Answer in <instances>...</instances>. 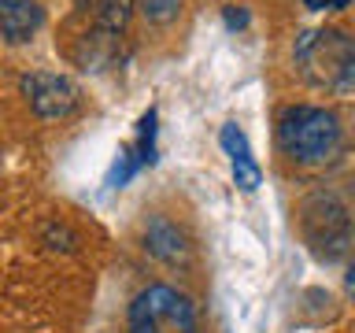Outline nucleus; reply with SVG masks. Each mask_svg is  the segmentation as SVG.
<instances>
[{
  "label": "nucleus",
  "mask_w": 355,
  "mask_h": 333,
  "mask_svg": "<svg viewBox=\"0 0 355 333\" xmlns=\"http://www.w3.org/2000/svg\"><path fill=\"white\" fill-rule=\"evenodd\" d=\"M41 26L37 0H0V33L8 41H26Z\"/></svg>",
  "instance_id": "nucleus-7"
},
{
  "label": "nucleus",
  "mask_w": 355,
  "mask_h": 333,
  "mask_svg": "<svg viewBox=\"0 0 355 333\" xmlns=\"http://www.w3.org/2000/svg\"><path fill=\"white\" fill-rule=\"evenodd\" d=\"M141 11L152 22H171L182 11V0H141Z\"/></svg>",
  "instance_id": "nucleus-10"
},
{
  "label": "nucleus",
  "mask_w": 355,
  "mask_h": 333,
  "mask_svg": "<svg viewBox=\"0 0 355 333\" xmlns=\"http://www.w3.org/2000/svg\"><path fill=\"white\" fill-rule=\"evenodd\" d=\"M22 93H26L30 108L37 111L41 119H63L78 108V85L63 74L52 71H33L22 78Z\"/></svg>",
  "instance_id": "nucleus-5"
},
{
  "label": "nucleus",
  "mask_w": 355,
  "mask_h": 333,
  "mask_svg": "<svg viewBox=\"0 0 355 333\" xmlns=\"http://www.w3.org/2000/svg\"><path fill=\"white\" fill-rule=\"evenodd\" d=\"M130 333H196V307L174 285H148L130 304Z\"/></svg>",
  "instance_id": "nucleus-3"
},
{
  "label": "nucleus",
  "mask_w": 355,
  "mask_h": 333,
  "mask_svg": "<svg viewBox=\"0 0 355 333\" xmlns=\"http://www.w3.org/2000/svg\"><path fill=\"white\" fill-rule=\"evenodd\" d=\"M218 141H222V148H226L230 155V166H233V182H237L244 193H255L263 182V171H259V163H255V155L248 148V137H244V130L237 126V122H226L218 133Z\"/></svg>",
  "instance_id": "nucleus-6"
},
{
  "label": "nucleus",
  "mask_w": 355,
  "mask_h": 333,
  "mask_svg": "<svg viewBox=\"0 0 355 333\" xmlns=\"http://www.w3.org/2000/svg\"><path fill=\"white\" fill-rule=\"evenodd\" d=\"M133 15V0H100L96 8V26L104 37H119Z\"/></svg>",
  "instance_id": "nucleus-9"
},
{
  "label": "nucleus",
  "mask_w": 355,
  "mask_h": 333,
  "mask_svg": "<svg viewBox=\"0 0 355 333\" xmlns=\"http://www.w3.org/2000/svg\"><path fill=\"white\" fill-rule=\"evenodd\" d=\"M144 248H148L155 259L163 263H185L189 255V244H185V233L166 219H155L148 230H144Z\"/></svg>",
  "instance_id": "nucleus-8"
},
{
  "label": "nucleus",
  "mask_w": 355,
  "mask_h": 333,
  "mask_svg": "<svg viewBox=\"0 0 355 333\" xmlns=\"http://www.w3.org/2000/svg\"><path fill=\"white\" fill-rule=\"evenodd\" d=\"M277 141H282L288 160L304 166L326 163L340 152V119L329 108L293 104L277 119Z\"/></svg>",
  "instance_id": "nucleus-1"
},
{
  "label": "nucleus",
  "mask_w": 355,
  "mask_h": 333,
  "mask_svg": "<svg viewBox=\"0 0 355 333\" xmlns=\"http://www.w3.org/2000/svg\"><path fill=\"white\" fill-rule=\"evenodd\" d=\"M307 8H315V11H322V8H348V0H307Z\"/></svg>",
  "instance_id": "nucleus-11"
},
{
  "label": "nucleus",
  "mask_w": 355,
  "mask_h": 333,
  "mask_svg": "<svg viewBox=\"0 0 355 333\" xmlns=\"http://www.w3.org/2000/svg\"><path fill=\"white\" fill-rule=\"evenodd\" d=\"M296 67L311 85L348 93L355 78V44L344 30H307L296 41Z\"/></svg>",
  "instance_id": "nucleus-2"
},
{
  "label": "nucleus",
  "mask_w": 355,
  "mask_h": 333,
  "mask_svg": "<svg viewBox=\"0 0 355 333\" xmlns=\"http://www.w3.org/2000/svg\"><path fill=\"white\" fill-rule=\"evenodd\" d=\"M300 222H304V237L322 259H340L352 244V219L348 207L333 193H315L300 207Z\"/></svg>",
  "instance_id": "nucleus-4"
}]
</instances>
